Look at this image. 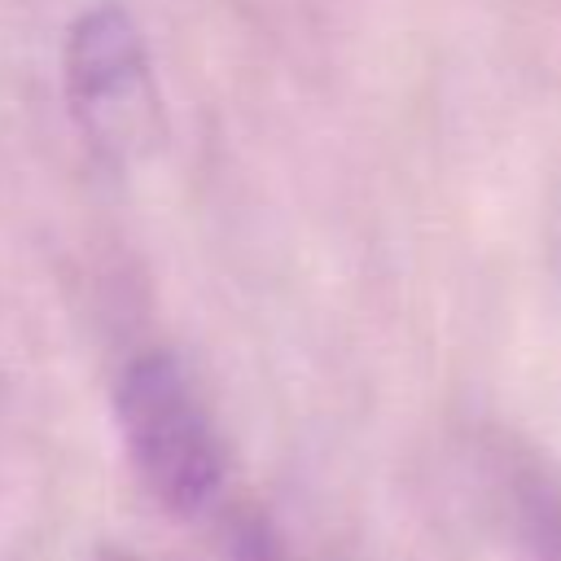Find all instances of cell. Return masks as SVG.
Returning a JSON list of instances; mask_svg holds the SVG:
<instances>
[{
	"label": "cell",
	"instance_id": "cell-1",
	"mask_svg": "<svg viewBox=\"0 0 561 561\" xmlns=\"http://www.w3.org/2000/svg\"><path fill=\"white\" fill-rule=\"evenodd\" d=\"M61 79L70 118L96 158L131 167L162 145V92L145 35L123 4H92L75 18L61 53Z\"/></svg>",
	"mask_w": 561,
	"mask_h": 561
},
{
	"label": "cell",
	"instance_id": "cell-2",
	"mask_svg": "<svg viewBox=\"0 0 561 561\" xmlns=\"http://www.w3.org/2000/svg\"><path fill=\"white\" fill-rule=\"evenodd\" d=\"M118 430L145 491L167 513L193 517L215 500L224 447L175 355L149 351L127 364L118 381Z\"/></svg>",
	"mask_w": 561,
	"mask_h": 561
},
{
	"label": "cell",
	"instance_id": "cell-3",
	"mask_svg": "<svg viewBox=\"0 0 561 561\" xmlns=\"http://www.w3.org/2000/svg\"><path fill=\"white\" fill-rule=\"evenodd\" d=\"M224 561H289L280 530L254 504H241L224 522Z\"/></svg>",
	"mask_w": 561,
	"mask_h": 561
},
{
	"label": "cell",
	"instance_id": "cell-4",
	"mask_svg": "<svg viewBox=\"0 0 561 561\" xmlns=\"http://www.w3.org/2000/svg\"><path fill=\"white\" fill-rule=\"evenodd\" d=\"M517 504L530 561H561V495L548 482H526Z\"/></svg>",
	"mask_w": 561,
	"mask_h": 561
}]
</instances>
